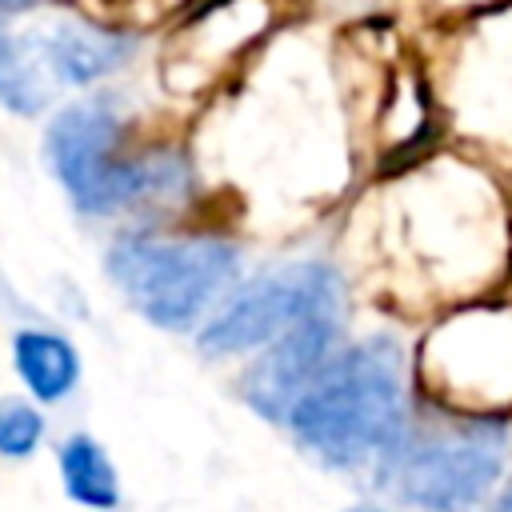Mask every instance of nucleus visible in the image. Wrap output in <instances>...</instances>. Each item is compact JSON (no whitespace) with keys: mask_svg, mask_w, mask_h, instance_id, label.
Segmentation results:
<instances>
[{"mask_svg":"<svg viewBox=\"0 0 512 512\" xmlns=\"http://www.w3.org/2000/svg\"><path fill=\"white\" fill-rule=\"evenodd\" d=\"M296 444L328 468H356L392 456L404 440V376L400 348L368 336L332 356L288 412Z\"/></svg>","mask_w":512,"mask_h":512,"instance_id":"nucleus-1","label":"nucleus"},{"mask_svg":"<svg viewBox=\"0 0 512 512\" xmlns=\"http://www.w3.org/2000/svg\"><path fill=\"white\" fill-rule=\"evenodd\" d=\"M120 120L108 100H80L52 116L44 136V156L52 176L64 184L80 212H120L140 200L172 196L184 188L188 172L176 156L112 160Z\"/></svg>","mask_w":512,"mask_h":512,"instance_id":"nucleus-2","label":"nucleus"},{"mask_svg":"<svg viewBox=\"0 0 512 512\" xmlns=\"http://www.w3.org/2000/svg\"><path fill=\"white\" fill-rule=\"evenodd\" d=\"M112 284L156 328H188L236 280L240 252L224 240L124 236L104 260Z\"/></svg>","mask_w":512,"mask_h":512,"instance_id":"nucleus-3","label":"nucleus"},{"mask_svg":"<svg viewBox=\"0 0 512 512\" xmlns=\"http://www.w3.org/2000/svg\"><path fill=\"white\" fill-rule=\"evenodd\" d=\"M508 452V428L500 420H464L416 440H400L396 488L408 504L428 512L472 508L500 476Z\"/></svg>","mask_w":512,"mask_h":512,"instance_id":"nucleus-4","label":"nucleus"},{"mask_svg":"<svg viewBox=\"0 0 512 512\" xmlns=\"http://www.w3.org/2000/svg\"><path fill=\"white\" fill-rule=\"evenodd\" d=\"M336 304H340V276L320 260H296L264 272L240 296H232V304L200 328L196 344L208 356L248 352L272 344L304 316L328 312Z\"/></svg>","mask_w":512,"mask_h":512,"instance_id":"nucleus-5","label":"nucleus"},{"mask_svg":"<svg viewBox=\"0 0 512 512\" xmlns=\"http://www.w3.org/2000/svg\"><path fill=\"white\" fill-rule=\"evenodd\" d=\"M332 340H336V308L312 312L300 324H292L244 372V384H240L244 400L268 420H288L292 404L332 360Z\"/></svg>","mask_w":512,"mask_h":512,"instance_id":"nucleus-6","label":"nucleus"},{"mask_svg":"<svg viewBox=\"0 0 512 512\" xmlns=\"http://www.w3.org/2000/svg\"><path fill=\"white\" fill-rule=\"evenodd\" d=\"M44 60L48 72L64 84H88L112 68H120L132 56V40L104 32V28H88V24H56L44 40Z\"/></svg>","mask_w":512,"mask_h":512,"instance_id":"nucleus-7","label":"nucleus"},{"mask_svg":"<svg viewBox=\"0 0 512 512\" xmlns=\"http://www.w3.org/2000/svg\"><path fill=\"white\" fill-rule=\"evenodd\" d=\"M12 356H16V372L20 380L32 388L36 400H60L72 392L76 376H80V360H76V348L56 336V332H44V328H24L12 344Z\"/></svg>","mask_w":512,"mask_h":512,"instance_id":"nucleus-8","label":"nucleus"},{"mask_svg":"<svg viewBox=\"0 0 512 512\" xmlns=\"http://www.w3.org/2000/svg\"><path fill=\"white\" fill-rule=\"evenodd\" d=\"M48 60L40 40L0 32V104L16 116H36L48 104Z\"/></svg>","mask_w":512,"mask_h":512,"instance_id":"nucleus-9","label":"nucleus"},{"mask_svg":"<svg viewBox=\"0 0 512 512\" xmlns=\"http://www.w3.org/2000/svg\"><path fill=\"white\" fill-rule=\"evenodd\" d=\"M60 476H64V488L76 504H88V508H100V512H112L120 504V480H116V468L108 460V452L100 448V440L92 436H68L60 444Z\"/></svg>","mask_w":512,"mask_h":512,"instance_id":"nucleus-10","label":"nucleus"},{"mask_svg":"<svg viewBox=\"0 0 512 512\" xmlns=\"http://www.w3.org/2000/svg\"><path fill=\"white\" fill-rule=\"evenodd\" d=\"M44 436V416L16 396L0 400V456H28Z\"/></svg>","mask_w":512,"mask_h":512,"instance_id":"nucleus-11","label":"nucleus"},{"mask_svg":"<svg viewBox=\"0 0 512 512\" xmlns=\"http://www.w3.org/2000/svg\"><path fill=\"white\" fill-rule=\"evenodd\" d=\"M484 512H512V480L500 488V496H496V500H492Z\"/></svg>","mask_w":512,"mask_h":512,"instance_id":"nucleus-12","label":"nucleus"},{"mask_svg":"<svg viewBox=\"0 0 512 512\" xmlns=\"http://www.w3.org/2000/svg\"><path fill=\"white\" fill-rule=\"evenodd\" d=\"M32 4H40V0H0V12H24Z\"/></svg>","mask_w":512,"mask_h":512,"instance_id":"nucleus-13","label":"nucleus"},{"mask_svg":"<svg viewBox=\"0 0 512 512\" xmlns=\"http://www.w3.org/2000/svg\"><path fill=\"white\" fill-rule=\"evenodd\" d=\"M348 512H384V508H372V504H356V508H348Z\"/></svg>","mask_w":512,"mask_h":512,"instance_id":"nucleus-14","label":"nucleus"}]
</instances>
